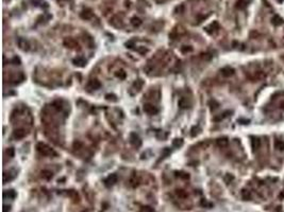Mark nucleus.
<instances>
[{"label": "nucleus", "mask_w": 284, "mask_h": 212, "mask_svg": "<svg viewBox=\"0 0 284 212\" xmlns=\"http://www.w3.org/2000/svg\"><path fill=\"white\" fill-rule=\"evenodd\" d=\"M36 149H37V152L43 156H48V157H50V156H51V157L52 156H56V153L53 151V149H51V147L46 144V143L38 142L36 144Z\"/></svg>", "instance_id": "nucleus-1"}, {"label": "nucleus", "mask_w": 284, "mask_h": 212, "mask_svg": "<svg viewBox=\"0 0 284 212\" xmlns=\"http://www.w3.org/2000/svg\"><path fill=\"white\" fill-rule=\"evenodd\" d=\"M143 109L144 111H145L146 114H148V115H156V114L159 113V109L156 106H154L153 104H150V103H145L143 106Z\"/></svg>", "instance_id": "nucleus-2"}, {"label": "nucleus", "mask_w": 284, "mask_h": 212, "mask_svg": "<svg viewBox=\"0 0 284 212\" xmlns=\"http://www.w3.org/2000/svg\"><path fill=\"white\" fill-rule=\"evenodd\" d=\"M17 175V172L15 170H11V171H5L3 173V184H7V182H10L14 179Z\"/></svg>", "instance_id": "nucleus-3"}, {"label": "nucleus", "mask_w": 284, "mask_h": 212, "mask_svg": "<svg viewBox=\"0 0 284 212\" xmlns=\"http://www.w3.org/2000/svg\"><path fill=\"white\" fill-rule=\"evenodd\" d=\"M100 87H101V83L98 80H91V81H89V83L86 84V89L89 92L94 90H97Z\"/></svg>", "instance_id": "nucleus-4"}, {"label": "nucleus", "mask_w": 284, "mask_h": 212, "mask_svg": "<svg viewBox=\"0 0 284 212\" xmlns=\"http://www.w3.org/2000/svg\"><path fill=\"white\" fill-rule=\"evenodd\" d=\"M117 180H118L117 175H116L115 173H113V174H111V175H109L108 177L104 179V185H105L106 187H112L117 182Z\"/></svg>", "instance_id": "nucleus-5"}, {"label": "nucleus", "mask_w": 284, "mask_h": 212, "mask_svg": "<svg viewBox=\"0 0 284 212\" xmlns=\"http://www.w3.org/2000/svg\"><path fill=\"white\" fill-rule=\"evenodd\" d=\"M130 143L135 147H139L142 145V140L139 137V135H136L135 133H131L130 134Z\"/></svg>", "instance_id": "nucleus-6"}, {"label": "nucleus", "mask_w": 284, "mask_h": 212, "mask_svg": "<svg viewBox=\"0 0 284 212\" xmlns=\"http://www.w3.org/2000/svg\"><path fill=\"white\" fill-rule=\"evenodd\" d=\"M27 134L28 133L25 128H17L13 132V137L16 140H20V139H24L27 136Z\"/></svg>", "instance_id": "nucleus-7"}, {"label": "nucleus", "mask_w": 284, "mask_h": 212, "mask_svg": "<svg viewBox=\"0 0 284 212\" xmlns=\"http://www.w3.org/2000/svg\"><path fill=\"white\" fill-rule=\"evenodd\" d=\"M64 46L67 48H69V49H76L77 47H79L78 43H77L76 40H75L74 38H72V37H67V38L64 39Z\"/></svg>", "instance_id": "nucleus-8"}, {"label": "nucleus", "mask_w": 284, "mask_h": 212, "mask_svg": "<svg viewBox=\"0 0 284 212\" xmlns=\"http://www.w3.org/2000/svg\"><path fill=\"white\" fill-rule=\"evenodd\" d=\"M17 43H18L19 49L22 50V51H29V50H30V43H29V41L27 40V39L18 38Z\"/></svg>", "instance_id": "nucleus-9"}, {"label": "nucleus", "mask_w": 284, "mask_h": 212, "mask_svg": "<svg viewBox=\"0 0 284 212\" xmlns=\"http://www.w3.org/2000/svg\"><path fill=\"white\" fill-rule=\"evenodd\" d=\"M218 29H219L218 22H217V21H213L211 24H209L208 27H205V29H204V30H205L206 32L209 33V34H213V33L216 32Z\"/></svg>", "instance_id": "nucleus-10"}, {"label": "nucleus", "mask_w": 284, "mask_h": 212, "mask_svg": "<svg viewBox=\"0 0 284 212\" xmlns=\"http://www.w3.org/2000/svg\"><path fill=\"white\" fill-rule=\"evenodd\" d=\"M220 72H221V74L225 76V78H229V76H232L233 74H234V69H233L232 67H229V66H227V67L221 68Z\"/></svg>", "instance_id": "nucleus-11"}, {"label": "nucleus", "mask_w": 284, "mask_h": 212, "mask_svg": "<svg viewBox=\"0 0 284 212\" xmlns=\"http://www.w3.org/2000/svg\"><path fill=\"white\" fill-rule=\"evenodd\" d=\"M72 64H74L75 66H77V67L83 68V67H85V65H86V61H85L83 57L79 56V57H76V59H72Z\"/></svg>", "instance_id": "nucleus-12"}, {"label": "nucleus", "mask_w": 284, "mask_h": 212, "mask_svg": "<svg viewBox=\"0 0 284 212\" xmlns=\"http://www.w3.org/2000/svg\"><path fill=\"white\" fill-rule=\"evenodd\" d=\"M261 146V141L259 138H256V137H251V147H252V151L256 152L258 151L259 149H260Z\"/></svg>", "instance_id": "nucleus-13"}, {"label": "nucleus", "mask_w": 284, "mask_h": 212, "mask_svg": "<svg viewBox=\"0 0 284 212\" xmlns=\"http://www.w3.org/2000/svg\"><path fill=\"white\" fill-rule=\"evenodd\" d=\"M80 16H81V18H83V19L89 20L93 17V12H92V10H89V9H84L82 12H81Z\"/></svg>", "instance_id": "nucleus-14"}, {"label": "nucleus", "mask_w": 284, "mask_h": 212, "mask_svg": "<svg viewBox=\"0 0 284 212\" xmlns=\"http://www.w3.org/2000/svg\"><path fill=\"white\" fill-rule=\"evenodd\" d=\"M178 105H179V107H180L181 109H186V108H189V100L186 99V98H181L180 100H179V102H178Z\"/></svg>", "instance_id": "nucleus-15"}, {"label": "nucleus", "mask_w": 284, "mask_h": 212, "mask_svg": "<svg viewBox=\"0 0 284 212\" xmlns=\"http://www.w3.org/2000/svg\"><path fill=\"white\" fill-rule=\"evenodd\" d=\"M228 143H229V140L227 137H220V138H218L216 140V144L218 145L219 147H226L228 145Z\"/></svg>", "instance_id": "nucleus-16"}, {"label": "nucleus", "mask_w": 284, "mask_h": 212, "mask_svg": "<svg viewBox=\"0 0 284 212\" xmlns=\"http://www.w3.org/2000/svg\"><path fill=\"white\" fill-rule=\"evenodd\" d=\"M41 176H42L43 179L50 180L52 177H53V173H52L51 171H49V170H43V171L41 172Z\"/></svg>", "instance_id": "nucleus-17"}, {"label": "nucleus", "mask_w": 284, "mask_h": 212, "mask_svg": "<svg viewBox=\"0 0 284 212\" xmlns=\"http://www.w3.org/2000/svg\"><path fill=\"white\" fill-rule=\"evenodd\" d=\"M271 22H272L273 26H281V24H284V19L282 17H280L279 15H275L272 18H271Z\"/></svg>", "instance_id": "nucleus-18"}, {"label": "nucleus", "mask_w": 284, "mask_h": 212, "mask_svg": "<svg viewBox=\"0 0 284 212\" xmlns=\"http://www.w3.org/2000/svg\"><path fill=\"white\" fill-rule=\"evenodd\" d=\"M25 80V75L22 73H18L17 75H15L14 78L11 79L12 81V84L16 85V84H19L20 82H22V81Z\"/></svg>", "instance_id": "nucleus-19"}, {"label": "nucleus", "mask_w": 284, "mask_h": 212, "mask_svg": "<svg viewBox=\"0 0 284 212\" xmlns=\"http://www.w3.org/2000/svg\"><path fill=\"white\" fill-rule=\"evenodd\" d=\"M273 146H275V149H277V151H284V141L280 140V139H277V140L273 142Z\"/></svg>", "instance_id": "nucleus-20"}, {"label": "nucleus", "mask_w": 284, "mask_h": 212, "mask_svg": "<svg viewBox=\"0 0 284 212\" xmlns=\"http://www.w3.org/2000/svg\"><path fill=\"white\" fill-rule=\"evenodd\" d=\"M3 197H5V198L9 197V198H11V199H14L16 197V192L14 190H5V192H3Z\"/></svg>", "instance_id": "nucleus-21"}, {"label": "nucleus", "mask_w": 284, "mask_h": 212, "mask_svg": "<svg viewBox=\"0 0 284 212\" xmlns=\"http://www.w3.org/2000/svg\"><path fill=\"white\" fill-rule=\"evenodd\" d=\"M144 85V82L142 80H136L134 83H133V87H134L135 89H136L137 91H139L142 89V87H143Z\"/></svg>", "instance_id": "nucleus-22"}, {"label": "nucleus", "mask_w": 284, "mask_h": 212, "mask_svg": "<svg viewBox=\"0 0 284 212\" xmlns=\"http://www.w3.org/2000/svg\"><path fill=\"white\" fill-rule=\"evenodd\" d=\"M183 143H184V142H183V139L182 138H179V139L177 138V139H175V140L172 141V145H174L175 147H178V149L182 146Z\"/></svg>", "instance_id": "nucleus-23"}, {"label": "nucleus", "mask_w": 284, "mask_h": 212, "mask_svg": "<svg viewBox=\"0 0 284 212\" xmlns=\"http://www.w3.org/2000/svg\"><path fill=\"white\" fill-rule=\"evenodd\" d=\"M235 7L239 10H243L247 7V2H246L245 0H239V1L236 2V5H235Z\"/></svg>", "instance_id": "nucleus-24"}, {"label": "nucleus", "mask_w": 284, "mask_h": 212, "mask_svg": "<svg viewBox=\"0 0 284 212\" xmlns=\"http://www.w3.org/2000/svg\"><path fill=\"white\" fill-rule=\"evenodd\" d=\"M131 24L134 27H139L143 24V21H142V19H139V17H133L132 19H131Z\"/></svg>", "instance_id": "nucleus-25"}, {"label": "nucleus", "mask_w": 284, "mask_h": 212, "mask_svg": "<svg viewBox=\"0 0 284 212\" xmlns=\"http://www.w3.org/2000/svg\"><path fill=\"white\" fill-rule=\"evenodd\" d=\"M242 197H243V199H245V201H249V199L251 198V194H250V192L248 190H245V189H244V190L242 191Z\"/></svg>", "instance_id": "nucleus-26"}, {"label": "nucleus", "mask_w": 284, "mask_h": 212, "mask_svg": "<svg viewBox=\"0 0 284 212\" xmlns=\"http://www.w3.org/2000/svg\"><path fill=\"white\" fill-rule=\"evenodd\" d=\"M229 114H231V111H225V113H222L221 114L219 117H215L214 118V121H216V122H218V121H220V120H222V119H225L226 117H228L229 116Z\"/></svg>", "instance_id": "nucleus-27"}, {"label": "nucleus", "mask_w": 284, "mask_h": 212, "mask_svg": "<svg viewBox=\"0 0 284 212\" xmlns=\"http://www.w3.org/2000/svg\"><path fill=\"white\" fill-rule=\"evenodd\" d=\"M176 176L182 178V179H189V175L185 172H176Z\"/></svg>", "instance_id": "nucleus-28"}, {"label": "nucleus", "mask_w": 284, "mask_h": 212, "mask_svg": "<svg viewBox=\"0 0 284 212\" xmlns=\"http://www.w3.org/2000/svg\"><path fill=\"white\" fill-rule=\"evenodd\" d=\"M115 75L117 76V78H119L120 80H125V79H126V76H127V74H126V72H125L124 70H118V71L115 73Z\"/></svg>", "instance_id": "nucleus-29"}, {"label": "nucleus", "mask_w": 284, "mask_h": 212, "mask_svg": "<svg viewBox=\"0 0 284 212\" xmlns=\"http://www.w3.org/2000/svg\"><path fill=\"white\" fill-rule=\"evenodd\" d=\"M105 99L108 100V101H112V102L117 101V97H116L115 95H113V93H108V95H105Z\"/></svg>", "instance_id": "nucleus-30"}, {"label": "nucleus", "mask_w": 284, "mask_h": 212, "mask_svg": "<svg viewBox=\"0 0 284 212\" xmlns=\"http://www.w3.org/2000/svg\"><path fill=\"white\" fill-rule=\"evenodd\" d=\"M193 51V48L191 46H184V47L181 48V52L182 53H189V52Z\"/></svg>", "instance_id": "nucleus-31"}, {"label": "nucleus", "mask_w": 284, "mask_h": 212, "mask_svg": "<svg viewBox=\"0 0 284 212\" xmlns=\"http://www.w3.org/2000/svg\"><path fill=\"white\" fill-rule=\"evenodd\" d=\"M223 179H225V181L227 182V184H230V182L234 179V177H233V175H231V174H226Z\"/></svg>", "instance_id": "nucleus-32"}, {"label": "nucleus", "mask_w": 284, "mask_h": 212, "mask_svg": "<svg viewBox=\"0 0 284 212\" xmlns=\"http://www.w3.org/2000/svg\"><path fill=\"white\" fill-rule=\"evenodd\" d=\"M176 193L179 197H181V198H185V197H187V194L184 190H177Z\"/></svg>", "instance_id": "nucleus-33"}, {"label": "nucleus", "mask_w": 284, "mask_h": 212, "mask_svg": "<svg viewBox=\"0 0 284 212\" xmlns=\"http://www.w3.org/2000/svg\"><path fill=\"white\" fill-rule=\"evenodd\" d=\"M197 130H200L198 126H194V127L192 128V133H191L192 137H195V136H197V135L199 134V132H197Z\"/></svg>", "instance_id": "nucleus-34"}, {"label": "nucleus", "mask_w": 284, "mask_h": 212, "mask_svg": "<svg viewBox=\"0 0 284 212\" xmlns=\"http://www.w3.org/2000/svg\"><path fill=\"white\" fill-rule=\"evenodd\" d=\"M201 59H204V61H210V59H212V55H211L210 53H202Z\"/></svg>", "instance_id": "nucleus-35"}, {"label": "nucleus", "mask_w": 284, "mask_h": 212, "mask_svg": "<svg viewBox=\"0 0 284 212\" xmlns=\"http://www.w3.org/2000/svg\"><path fill=\"white\" fill-rule=\"evenodd\" d=\"M169 155H170V149H169L168 147H165L162 153V158H166L167 156H169Z\"/></svg>", "instance_id": "nucleus-36"}, {"label": "nucleus", "mask_w": 284, "mask_h": 212, "mask_svg": "<svg viewBox=\"0 0 284 212\" xmlns=\"http://www.w3.org/2000/svg\"><path fill=\"white\" fill-rule=\"evenodd\" d=\"M7 154H8V156H9L10 158H13L14 157V154H15L13 147H9V149H7Z\"/></svg>", "instance_id": "nucleus-37"}, {"label": "nucleus", "mask_w": 284, "mask_h": 212, "mask_svg": "<svg viewBox=\"0 0 284 212\" xmlns=\"http://www.w3.org/2000/svg\"><path fill=\"white\" fill-rule=\"evenodd\" d=\"M11 63H12V64H14V65H20V64H22V62H20V59H19V57L14 56L13 59H12Z\"/></svg>", "instance_id": "nucleus-38"}, {"label": "nucleus", "mask_w": 284, "mask_h": 212, "mask_svg": "<svg viewBox=\"0 0 284 212\" xmlns=\"http://www.w3.org/2000/svg\"><path fill=\"white\" fill-rule=\"evenodd\" d=\"M125 46H126L127 48H133L135 46V43H134V40H129V41H127L126 43H125Z\"/></svg>", "instance_id": "nucleus-39"}, {"label": "nucleus", "mask_w": 284, "mask_h": 212, "mask_svg": "<svg viewBox=\"0 0 284 212\" xmlns=\"http://www.w3.org/2000/svg\"><path fill=\"white\" fill-rule=\"evenodd\" d=\"M136 51L139 52V53H142V54H145V53H147L148 52V49H146L145 47H142V48H137Z\"/></svg>", "instance_id": "nucleus-40"}, {"label": "nucleus", "mask_w": 284, "mask_h": 212, "mask_svg": "<svg viewBox=\"0 0 284 212\" xmlns=\"http://www.w3.org/2000/svg\"><path fill=\"white\" fill-rule=\"evenodd\" d=\"M142 211L143 212H153V208L149 207V206H145V207H143Z\"/></svg>", "instance_id": "nucleus-41"}, {"label": "nucleus", "mask_w": 284, "mask_h": 212, "mask_svg": "<svg viewBox=\"0 0 284 212\" xmlns=\"http://www.w3.org/2000/svg\"><path fill=\"white\" fill-rule=\"evenodd\" d=\"M53 105H54V107H55L58 111H62V105H61V103H60L59 101H55L53 103Z\"/></svg>", "instance_id": "nucleus-42"}, {"label": "nucleus", "mask_w": 284, "mask_h": 212, "mask_svg": "<svg viewBox=\"0 0 284 212\" xmlns=\"http://www.w3.org/2000/svg\"><path fill=\"white\" fill-rule=\"evenodd\" d=\"M11 211V206H7V205H3V209H2V212H10Z\"/></svg>", "instance_id": "nucleus-43"}, {"label": "nucleus", "mask_w": 284, "mask_h": 212, "mask_svg": "<svg viewBox=\"0 0 284 212\" xmlns=\"http://www.w3.org/2000/svg\"><path fill=\"white\" fill-rule=\"evenodd\" d=\"M183 10H184V5H181L180 7H178V8H177V9H176V11L178 12V13H182V12H183Z\"/></svg>", "instance_id": "nucleus-44"}, {"label": "nucleus", "mask_w": 284, "mask_h": 212, "mask_svg": "<svg viewBox=\"0 0 284 212\" xmlns=\"http://www.w3.org/2000/svg\"><path fill=\"white\" fill-rule=\"evenodd\" d=\"M279 198L280 199H284V190L281 191V193L279 194Z\"/></svg>", "instance_id": "nucleus-45"}, {"label": "nucleus", "mask_w": 284, "mask_h": 212, "mask_svg": "<svg viewBox=\"0 0 284 212\" xmlns=\"http://www.w3.org/2000/svg\"><path fill=\"white\" fill-rule=\"evenodd\" d=\"M282 108H284V103H283V104H282Z\"/></svg>", "instance_id": "nucleus-46"}]
</instances>
